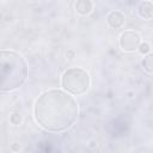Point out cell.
<instances>
[{"instance_id":"8","label":"cell","mask_w":153,"mask_h":153,"mask_svg":"<svg viewBox=\"0 0 153 153\" xmlns=\"http://www.w3.org/2000/svg\"><path fill=\"white\" fill-rule=\"evenodd\" d=\"M142 67L146 72L153 73V53L147 54L142 60Z\"/></svg>"},{"instance_id":"7","label":"cell","mask_w":153,"mask_h":153,"mask_svg":"<svg viewBox=\"0 0 153 153\" xmlns=\"http://www.w3.org/2000/svg\"><path fill=\"white\" fill-rule=\"evenodd\" d=\"M75 10L81 13V14H87L91 12L92 10V2L87 1V0H81V1H78L75 4Z\"/></svg>"},{"instance_id":"2","label":"cell","mask_w":153,"mask_h":153,"mask_svg":"<svg viewBox=\"0 0 153 153\" xmlns=\"http://www.w3.org/2000/svg\"><path fill=\"white\" fill-rule=\"evenodd\" d=\"M27 76V65L24 57L13 50L0 51V90L12 91L22 86Z\"/></svg>"},{"instance_id":"1","label":"cell","mask_w":153,"mask_h":153,"mask_svg":"<svg viewBox=\"0 0 153 153\" xmlns=\"http://www.w3.org/2000/svg\"><path fill=\"white\" fill-rule=\"evenodd\" d=\"M33 111L37 123L43 129L62 131L75 122L79 108L76 100L67 92L49 90L38 97Z\"/></svg>"},{"instance_id":"3","label":"cell","mask_w":153,"mask_h":153,"mask_svg":"<svg viewBox=\"0 0 153 153\" xmlns=\"http://www.w3.org/2000/svg\"><path fill=\"white\" fill-rule=\"evenodd\" d=\"M61 85L62 87L75 96L82 94L88 90L90 86V76L88 73L78 67H72L68 68L61 78Z\"/></svg>"},{"instance_id":"4","label":"cell","mask_w":153,"mask_h":153,"mask_svg":"<svg viewBox=\"0 0 153 153\" xmlns=\"http://www.w3.org/2000/svg\"><path fill=\"white\" fill-rule=\"evenodd\" d=\"M120 45L124 51H134L140 47V36L134 31H126L121 35Z\"/></svg>"},{"instance_id":"9","label":"cell","mask_w":153,"mask_h":153,"mask_svg":"<svg viewBox=\"0 0 153 153\" xmlns=\"http://www.w3.org/2000/svg\"><path fill=\"white\" fill-rule=\"evenodd\" d=\"M148 50H149L148 44L143 43V44H141V45H140V51H141V53H146V51H148Z\"/></svg>"},{"instance_id":"6","label":"cell","mask_w":153,"mask_h":153,"mask_svg":"<svg viewBox=\"0 0 153 153\" xmlns=\"http://www.w3.org/2000/svg\"><path fill=\"white\" fill-rule=\"evenodd\" d=\"M139 14L146 19H149L153 17V2L151 1H143L139 6Z\"/></svg>"},{"instance_id":"5","label":"cell","mask_w":153,"mask_h":153,"mask_svg":"<svg viewBox=\"0 0 153 153\" xmlns=\"http://www.w3.org/2000/svg\"><path fill=\"white\" fill-rule=\"evenodd\" d=\"M106 20L111 27H120L124 23V16L120 11H112L108 14Z\"/></svg>"}]
</instances>
